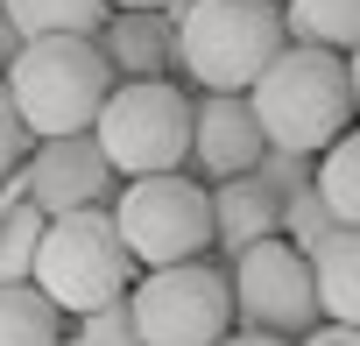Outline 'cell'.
Instances as JSON below:
<instances>
[{"mask_svg": "<svg viewBox=\"0 0 360 346\" xmlns=\"http://www.w3.org/2000/svg\"><path fill=\"white\" fill-rule=\"evenodd\" d=\"M169 22L176 64L198 92H255L290 50V22L276 0H169Z\"/></svg>", "mask_w": 360, "mask_h": 346, "instance_id": "cell-1", "label": "cell"}, {"mask_svg": "<svg viewBox=\"0 0 360 346\" xmlns=\"http://www.w3.org/2000/svg\"><path fill=\"white\" fill-rule=\"evenodd\" d=\"M113 85L120 78L106 71L92 36H43V43H22L15 64H8V99H15V113H22V127L36 141L92 134Z\"/></svg>", "mask_w": 360, "mask_h": 346, "instance_id": "cell-2", "label": "cell"}, {"mask_svg": "<svg viewBox=\"0 0 360 346\" xmlns=\"http://www.w3.org/2000/svg\"><path fill=\"white\" fill-rule=\"evenodd\" d=\"M248 106H255L269 148H290V155H311V162H318V155L346 134V120L360 113V106H353V78H346V57L304 50V43H290V50L269 64V78L248 92Z\"/></svg>", "mask_w": 360, "mask_h": 346, "instance_id": "cell-3", "label": "cell"}, {"mask_svg": "<svg viewBox=\"0 0 360 346\" xmlns=\"http://www.w3.org/2000/svg\"><path fill=\"white\" fill-rule=\"evenodd\" d=\"M141 283L113 212H71V219H50L43 233V255H36V290L64 311V318H92L106 304H120L127 290Z\"/></svg>", "mask_w": 360, "mask_h": 346, "instance_id": "cell-4", "label": "cell"}, {"mask_svg": "<svg viewBox=\"0 0 360 346\" xmlns=\"http://www.w3.org/2000/svg\"><path fill=\"white\" fill-rule=\"evenodd\" d=\"M113 226L134 255V269H176V262H205L212 255V184L176 177H134L113 198Z\"/></svg>", "mask_w": 360, "mask_h": 346, "instance_id": "cell-5", "label": "cell"}, {"mask_svg": "<svg viewBox=\"0 0 360 346\" xmlns=\"http://www.w3.org/2000/svg\"><path fill=\"white\" fill-rule=\"evenodd\" d=\"M92 141L120 169V184H134V177H176V169L191 162V99L176 92L169 78L113 85Z\"/></svg>", "mask_w": 360, "mask_h": 346, "instance_id": "cell-6", "label": "cell"}, {"mask_svg": "<svg viewBox=\"0 0 360 346\" xmlns=\"http://www.w3.org/2000/svg\"><path fill=\"white\" fill-rule=\"evenodd\" d=\"M134 332L141 346H219L240 332L233 318V283L219 262H176V269H148L127 290Z\"/></svg>", "mask_w": 360, "mask_h": 346, "instance_id": "cell-7", "label": "cell"}, {"mask_svg": "<svg viewBox=\"0 0 360 346\" xmlns=\"http://www.w3.org/2000/svg\"><path fill=\"white\" fill-rule=\"evenodd\" d=\"M226 283H233V318L240 332H269V339H311L318 332V276H311V255H297L283 233L248 248L240 262H226Z\"/></svg>", "mask_w": 360, "mask_h": 346, "instance_id": "cell-8", "label": "cell"}, {"mask_svg": "<svg viewBox=\"0 0 360 346\" xmlns=\"http://www.w3.org/2000/svg\"><path fill=\"white\" fill-rule=\"evenodd\" d=\"M22 184H29V205L43 219H71V212H113L120 169L106 162V148L92 134H57V141H36L29 148Z\"/></svg>", "mask_w": 360, "mask_h": 346, "instance_id": "cell-9", "label": "cell"}, {"mask_svg": "<svg viewBox=\"0 0 360 346\" xmlns=\"http://www.w3.org/2000/svg\"><path fill=\"white\" fill-rule=\"evenodd\" d=\"M262 155H269V134H262L248 92H205V99H191V162L205 169L212 184L255 177Z\"/></svg>", "mask_w": 360, "mask_h": 346, "instance_id": "cell-10", "label": "cell"}, {"mask_svg": "<svg viewBox=\"0 0 360 346\" xmlns=\"http://www.w3.org/2000/svg\"><path fill=\"white\" fill-rule=\"evenodd\" d=\"M99 57H106V71H113L120 85L169 78V64H176V22H169L162 8H148V15H106Z\"/></svg>", "mask_w": 360, "mask_h": 346, "instance_id": "cell-11", "label": "cell"}, {"mask_svg": "<svg viewBox=\"0 0 360 346\" xmlns=\"http://www.w3.org/2000/svg\"><path fill=\"white\" fill-rule=\"evenodd\" d=\"M283 233V198L262 191L255 177H233V184H212V248L226 262H240L248 248L276 241Z\"/></svg>", "mask_w": 360, "mask_h": 346, "instance_id": "cell-12", "label": "cell"}, {"mask_svg": "<svg viewBox=\"0 0 360 346\" xmlns=\"http://www.w3.org/2000/svg\"><path fill=\"white\" fill-rule=\"evenodd\" d=\"M311 276H318V311L332 325H360V226H339L311 255Z\"/></svg>", "mask_w": 360, "mask_h": 346, "instance_id": "cell-13", "label": "cell"}, {"mask_svg": "<svg viewBox=\"0 0 360 346\" xmlns=\"http://www.w3.org/2000/svg\"><path fill=\"white\" fill-rule=\"evenodd\" d=\"M0 15H8V29L22 43H43V36H92L106 29V0H0Z\"/></svg>", "mask_w": 360, "mask_h": 346, "instance_id": "cell-14", "label": "cell"}, {"mask_svg": "<svg viewBox=\"0 0 360 346\" xmlns=\"http://www.w3.org/2000/svg\"><path fill=\"white\" fill-rule=\"evenodd\" d=\"M283 22L290 43L304 50H332V57L360 50V0H283Z\"/></svg>", "mask_w": 360, "mask_h": 346, "instance_id": "cell-15", "label": "cell"}, {"mask_svg": "<svg viewBox=\"0 0 360 346\" xmlns=\"http://www.w3.org/2000/svg\"><path fill=\"white\" fill-rule=\"evenodd\" d=\"M0 346H64V311L36 283L0 290Z\"/></svg>", "mask_w": 360, "mask_h": 346, "instance_id": "cell-16", "label": "cell"}, {"mask_svg": "<svg viewBox=\"0 0 360 346\" xmlns=\"http://www.w3.org/2000/svg\"><path fill=\"white\" fill-rule=\"evenodd\" d=\"M318 198L332 205L339 226H360V127H346V134L318 155Z\"/></svg>", "mask_w": 360, "mask_h": 346, "instance_id": "cell-17", "label": "cell"}, {"mask_svg": "<svg viewBox=\"0 0 360 346\" xmlns=\"http://www.w3.org/2000/svg\"><path fill=\"white\" fill-rule=\"evenodd\" d=\"M50 219L22 198V205H0V290L8 283H36V255H43Z\"/></svg>", "mask_w": 360, "mask_h": 346, "instance_id": "cell-18", "label": "cell"}, {"mask_svg": "<svg viewBox=\"0 0 360 346\" xmlns=\"http://www.w3.org/2000/svg\"><path fill=\"white\" fill-rule=\"evenodd\" d=\"M332 233H339V219H332V205L318 198V184H311V191H297V198L283 205V241H290L297 255H318Z\"/></svg>", "mask_w": 360, "mask_h": 346, "instance_id": "cell-19", "label": "cell"}, {"mask_svg": "<svg viewBox=\"0 0 360 346\" xmlns=\"http://www.w3.org/2000/svg\"><path fill=\"white\" fill-rule=\"evenodd\" d=\"M255 184H262V191H276V198L290 205L297 191H311V184H318V162H311V155H290V148H269V155H262V169H255Z\"/></svg>", "mask_w": 360, "mask_h": 346, "instance_id": "cell-20", "label": "cell"}, {"mask_svg": "<svg viewBox=\"0 0 360 346\" xmlns=\"http://www.w3.org/2000/svg\"><path fill=\"white\" fill-rule=\"evenodd\" d=\"M64 346H141L127 297H120V304H106V311H92V318H78V332H71Z\"/></svg>", "mask_w": 360, "mask_h": 346, "instance_id": "cell-21", "label": "cell"}, {"mask_svg": "<svg viewBox=\"0 0 360 346\" xmlns=\"http://www.w3.org/2000/svg\"><path fill=\"white\" fill-rule=\"evenodd\" d=\"M29 148H36V134L22 127V113H15V99H8V78H0V184L29 162Z\"/></svg>", "mask_w": 360, "mask_h": 346, "instance_id": "cell-22", "label": "cell"}, {"mask_svg": "<svg viewBox=\"0 0 360 346\" xmlns=\"http://www.w3.org/2000/svg\"><path fill=\"white\" fill-rule=\"evenodd\" d=\"M297 346H360V325H318V332L297 339Z\"/></svg>", "mask_w": 360, "mask_h": 346, "instance_id": "cell-23", "label": "cell"}, {"mask_svg": "<svg viewBox=\"0 0 360 346\" xmlns=\"http://www.w3.org/2000/svg\"><path fill=\"white\" fill-rule=\"evenodd\" d=\"M15 50H22V36L8 29V15H0V78H8V64H15Z\"/></svg>", "mask_w": 360, "mask_h": 346, "instance_id": "cell-24", "label": "cell"}, {"mask_svg": "<svg viewBox=\"0 0 360 346\" xmlns=\"http://www.w3.org/2000/svg\"><path fill=\"white\" fill-rule=\"evenodd\" d=\"M106 8H113V15H148V8H162V15H169V0H106Z\"/></svg>", "mask_w": 360, "mask_h": 346, "instance_id": "cell-25", "label": "cell"}, {"mask_svg": "<svg viewBox=\"0 0 360 346\" xmlns=\"http://www.w3.org/2000/svg\"><path fill=\"white\" fill-rule=\"evenodd\" d=\"M219 346H290V339H269V332H233V339H219Z\"/></svg>", "mask_w": 360, "mask_h": 346, "instance_id": "cell-26", "label": "cell"}, {"mask_svg": "<svg viewBox=\"0 0 360 346\" xmlns=\"http://www.w3.org/2000/svg\"><path fill=\"white\" fill-rule=\"evenodd\" d=\"M346 78H353V106H360V50L346 57Z\"/></svg>", "mask_w": 360, "mask_h": 346, "instance_id": "cell-27", "label": "cell"}]
</instances>
